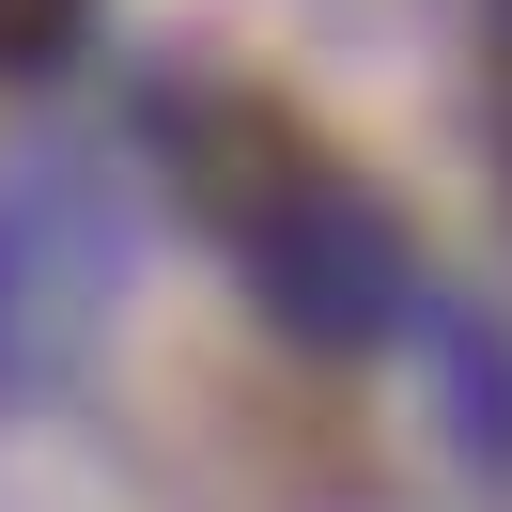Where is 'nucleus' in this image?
<instances>
[{
	"label": "nucleus",
	"mask_w": 512,
	"mask_h": 512,
	"mask_svg": "<svg viewBox=\"0 0 512 512\" xmlns=\"http://www.w3.org/2000/svg\"><path fill=\"white\" fill-rule=\"evenodd\" d=\"M156 140H171L187 202L233 233V264L264 280V311H280L295 342H388V326L419 311L404 218H388L295 109H264V94H156Z\"/></svg>",
	"instance_id": "1"
},
{
	"label": "nucleus",
	"mask_w": 512,
	"mask_h": 512,
	"mask_svg": "<svg viewBox=\"0 0 512 512\" xmlns=\"http://www.w3.org/2000/svg\"><path fill=\"white\" fill-rule=\"evenodd\" d=\"M109 233H94V202H78V171H32V187L0 202V388H47L63 373V342L94 326V295H109Z\"/></svg>",
	"instance_id": "2"
},
{
	"label": "nucleus",
	"mask_w": 512,
	"mask_h": 512,
	"mask_svg": "<svg viewBox=\"0 0 512 512\" xmlns=\"http://www.w3.org/2000/svg\"><path fill=\"white\" fill-rule=\"evenodd\" d=\"M78 32H94V0H0V78H47Z\"/></svg>",
	"instance_id": "3"
}]
</instances>
